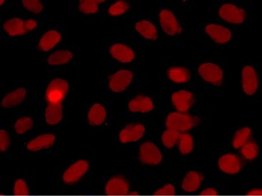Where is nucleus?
Returning <instances> with one entry per match:
<instances>
[{"label": "nucleus", "mask_w": 262, "mask_h": 196, "mask_svg": "<svg viewBox=\"0 0 262 196\" xmlns=\"http://www.w3.org/2000/svg\"><path fill=\"white\" fill-rule=\"evenodd\" d=\"M199 123L197 117L181 112H173L167 117L166 127L168 129L174 130L179 133L186 132L197 126Z\"/></svg>", "instance_id": "f257e3e1"}, {"label": "nucleus", "mask_w": 262, "mask_h": 196, "mask_svg": "<svg viewBox=\"0 0 262 196\" xmlns=\"http://www.w3.org/2000/svg\"><path fill=\"white\" fill-rule=\"evenodd\" d=\"M69 89V85L65 80L57 78L50 83L46 91V99L50 104L62 103Z\"/></svg>", "instance_id": "f03ea898"}, {"label": "nucleus", "mask_w": 262, "mask_h": 196, "mask_svg": "<svg viewBox=\"0 0 262 196\" xmlns=\"http://www.w3.org/2000/svg\"><path fill=\"white\" fill-rule=\"evenodd\" d=\"M139 158L145 164L157 165L161 162L162 155L155 144L146 142L141 146Z\"/></svg>", "instance_id": "7ed1b4c3"}, {"label": "nucleus", "mask_w": 262, "mask_h": 196, "mask_svg": "<svg viewBox=\"0 0 262 196\" xmlns=\"http://www.w3.org/2000/svg\"><path fill=\"white\" fill-rule=\"evenodd\" d=\"M88 168H89V164L86 160H78L70 166V168H67L64 173L63 177H62L64 182L69 185L78 182L88 171Z\"/></svg>", "instance_id": "20e7f679"}, {"label": "nucleus", "mask_w": 262, "mask_h": 196, "mask_svg": "<svg viewBox=\"0 0 262 196\" xmlns=\"http://www.w3.org/2000/svg\"><path fill=\"white\" fill-rule=\"evenodd\" d=\"M128 191L129 184L123 176H114L107 181L105 186V194L107 196H126Z\"/></svg>", "instance_id": "39448f33"}, {"label": "nucleus", "mask_w": 262, "mask_h": 196, "mask_svg": "<svg viewBox=\"0 0 262 196\" xmlns=\"http://www.w3.org/2000/svg\"><path fill=\"white\" fill-rule=\"evenodd\" d=\"M199 74L205 81L218 85L223 79V72L216 64L206 63L201 65L199 69Z\"/></svg>", "instance_id": "423d86ee"}, {"label": "nucleus", "mask_w": 262, "mask_h": 196, "mask_svg": "<svg viewBox=\"0 0 262 196\" xmlns=\"http://www.w3.org/2000/svg\"><path fill=\"white\" fill-rule=\"evenodd\" d=\"M219 14L225 21L233 24L242 23L246 18V12L244 9L230 4L221 6Z\"/></svg>", "instance_id": "0eeeda50"}, {"label": "nucleus", "mask_w": 262, "mask_h": 196, "mask_svg": "<svg viewBox=\"0 0 262 196\" xmlns=\"http://www.w3.org/2000/svg\"><path fill=\"white\" fill-rule=\"evenodd\" d=\"M220 169L228 174H236L242 170V160L235 154H226L218 160Z\"/></svg>", "instance_id": "6e6552de"}, {"label": "nucleus", "mask_w": 262, "mask_h": 196, "mask_svg": "<svg viewBox=\"0 0 262 196\" xmlns=\"http://www.w3.org/2000/svg\"><path fill=\"white\" fill-rule=\"evenodd\" d=\"M258 77L253 67H244L242 71V86L244 92L248 95L255 94L258 89Z\"/></svg>", "instance_id": "1a4fd4ad"}, {"label": "nucleus", "mask_w": 262, "mask_h": 196, "mask_svg": "<svg viewBox=\"0 0 262 196\" xmlns=\"http://www.w3.org/2000/svg\"><path fill=\"white\" fill-rule=\"evenodd\" d=\"M145 133V128L141 123H133L125 127L120 131L119 137L123 144L138 141L143 137Z\"/></svg>", "instance_id": "9d476101"}, {"label": "nucleus", "mask_w": 262, "mask_h": 196, "mask_svg": "<svg viewBox=\"0 0 262 196\" xmlns=\"http://www.w3.org/2000/svg\"><path fill=\"white\" fill-rule=\"evenodd\" d=\"M133 79V74L128 70H120L112 77L110 87L115 92L124 91Z\"/></svg>", "instance_id": "9b49d317"}, {"label": "nucleus", "mask_w": 262, "mask_h": 196, "mask_svg": "<svg viewBox=\"0 0 262 196\" xmlns=\"http://www.w3.org/2000/svg\"><path fill=\"white\" fill-rule=\"evenodd\" d=\"M172 101L178 112L186 113L194 104L195 99L192 93L184 90L174 93L172 96Z\"/></svg>", "instance_id": "f8f14e48"}, {"label": "nucleus", "mask_w": 262, "mask_h": 196, "mask_svg": "<svg viewBox=\"0 0 262 196\" xmlns=\"http://www.w3.org/2000/svg\"><path fill=\"white\" fill-rule=\"evenodd\" d=\"M160 22L164 32L168 35H175L181 32V28L178 25L177 19L169 10L165 9L160 13Z\"/></svg>", "instance_id": "ddd939ff"}, {"label": "nucleus", "mask_w": 262, "mask_h": 196, "mask_svg": "<svg viewBox=\"0 0 262 196\" xmlns=\"http://www.w3.org/2000/svg\"><path fill=\"white\" fill-rule=\"evenodd\" d=\"M206 32L218 44H225L231 38V33L229 29L222 26L209 25L206 27Z\"/></svg>", "instance_id": "4468645a"}, {"label": "nucleus", "mask_w": 262, "mask_h": 196, "mask_svg": "<svg viewBox=\"0 0 262 196\" xmlns=\"http://www.w3.org/2000/svg\"><path fill=\"white\" fill-rule=\"evenodd\" d=\"M110 53L112 57L123 63H129L135 57L134 52L131 48L123 44L113 45L110 48Z\"/></svg>", "instance_id": "2eb2a0df"}, {"label": "nucleus", "mask_w": 262, "mask_h": 196, "mask_svg": "<svg viewBox=\"0 0 262 196\" xmlns=\"http://www.w3.org/2000/svg\"><path fill=\"white\" fill-rule=\"evenodd\" d=\"M128 107L131 112L146 113L153 110L154 104L152 100L148 96L139 95L136 96L129 103Z\"/></svg>", "instance_id": "dca6fc26"}, {"label": "nucleus", "mask_w": 262, "mask_h": 196, "mask_svg": "<svg viewBox=\"0 0 262 196\" xmlns=\"http://www.w3.org/2000/svg\"><path fill=\"white\" fill-rule=\"evenodd\" d=\"M55 136L52 134H43L32 140L27 144V149L32 152H37L40 149H48L54 144Z\"/></svg>", "instance_id": "f3484780"}, {"label": "nucleus", "mask_w": 262, "mask_h": 196, "mask_svg": "<svg viewBox=\"0 0 262 196\" xmlns=\"http://www.w3.org/2000/svg\"><path fill=\"white\" fill-rule=\"evenodd\" d=\"M204 176L197 171H190L187 173L182 183V188L187 192H194L200 187Z\"/></svg>", "instance_id": "a211bd4d"}, {"label": "nucleus", "mask_w": 262, "mask_h": 196, "mask_svg": "<svg viewBox=\"0 0 262 196\" xmlns=\"http://www.w3.org/2000/svg\"><path fill=\"white\" fill-rule=\"evenodd\" d=\"M62 103L50 104L46 111V119L50 125H54L60 122L62 118Z\"/></svg>", "instance_id": "6ab92c4d"}, {"label": "nucleus", "mask_w": 262, "mask_h": 196, "mask_svg": "<svg viewBox=\"0 0 262 196\" xmlns=\"http://www.w3.org/2000/svg\"><path fill=\"white\" fill-rule=\"evenodd\" d=\"M4 29L10 36L25 35L27 33L25 21L19 18L9 19L4 24Z\"/></svg>", "instance_id": "aec40b11"}, {"label": "nucleus", "mask_w": 262, "mask_h": 196, "mask_svg": "<svg viewBox=\"0 0 262 196\" xmlns=\"http://www.w3.org/2000/svg\"><path fill=\"white\" fill-rule=\"evenodd\" d=\"M60 39V34L57 31L52 30L47 32L40 39V49L45 51L51 50L54 46L58 44Z\"/></svg>", "instance_id": "412c9836"}, {"label": "nucleus", "mask_w": 262, "mask_h": 196, "mask_svg": "<svg viewBox=\"0 0 262 196\" xmlns=\"http://www.w3.org/2000/svg\"><path fill=\"white\" fill-rule=\"evenodd\" d=\"M106 118V111L105 108L101 104H94L91 107L88 114V120L90 124L93 126H99L105 121Z\"/></svg>", "instance_id": "4be33fe9"}, {"label": "nucleus", "mask_w": 262, "mask_h": 196, "mask_svg": "<svg viewBox=\"0 0 262 196\" xmlns=\"http://www.w3.org/2000/svg\"><path fill=\"white\" fill-rule=\"evenodd\" d=\"M25 96H26V90L20 88L7 94L3 99L1 105L5 108L14 107L25 100Z\"/></svg>", "instance_id": "5701e85b"}, {"label": "nucleus", "mask_w": 262, "mask_h": 196, "mask_svg": "<svg viewBox=\"0 0 262 196\" xmlns=\"http://www.w3.org/2000/svg\"><path fill=\"white\" fill-rule=\"evenodd\" d=\"M136 30L145 38L149 39H157V30L155 26L149 21H141L136 25Z\"/></svg>", "instance_id": "b1692460"}, {"label": "nucleus", "mask_w": 262, "mask_h": 196, "mask_svg": "<svg viewBox=\"0 0 262 196\" xmlns=\"http://www.w3.org/2000/svg\"><path fill=\"white\" fill-rule=\"evenodd\" d=\"M170 79L176 83H186L190 79V72L183 67H173L168 70Z\"/></svg>", "instance_id": "393cba45"}, {"label": "nucleus", "mask_w": 262, "mask_h": 196, "mask_svg": "<svg viewBox=\"0 0 262 196\" xmlns=\"http://www.w3.org/2000/svg\"><path fill=\"white\" fill-rule=\"evenodd\" d=\"M252 136V130L249 127H244L235 133L234 139H233V146L234 149H241L244 144H247L250 141Z\"/></svg>", "instance_id": "a878e982"}, {"label": "nucleus", "mask_w": 262, "mask_h": 196, "mask_svg": "<svg viewBox=\"0 0 262 196\" xmlns=\"http://www.w3.org/2000/svg\"><path fill=\"white\" fill-rule=\"evenodd\" d=\"M194 139L189 133H181L179 140H178V146L179 151L183 155H187L190 154L194 149Z\"/></svg>", "instance_id": "bb28decb"}, {"label": "nucleus", "mask_w": 262, "mask_h": 196, "mask_svg": "<svg viewBox=\"0 0 262 196\" xmlns=\"http://www.w3.org/2000/svg\"><path fill=\"white\" fill-rule=\"evenodd\" d=\"M72 54L68 51H58L52 54L48 59V62L52 65H59L70 62Z\"/></svg>", "instance_id": "cd10ccee"}, {"label": "nucleus", "mask_w": 262, "mask_h": 196, "mask_svg": "<svg viewBox=\"0 0 262 196\" xmlns=\"http://www.w3.org/2000/svg\"><path fill=\"white\" fill-rule=\"evenodd\" d=\"M259 153L258 145L255 141H249L241 148V154L247 160H254L257 158Z\"/></svg>", "instance_id": "c85d7f7f"}, {"label": "nucleus", "mask_w": 262, "mask_h": 196, "mask_svg": "<svg viewBox=\"0 0 262 196\" xmlns=\"http://www.w3.org/2000/svg\"><path fill=\"white\" fill-rule=\"evenodd\" d=\"M180 133L174 130L168 129L163 133L162 136V141L165 147L170 149L176 145L179 140Z\"/></svg>", "instance_id": "c756f323"}, {"label": "nucleus", "mask_w": 262, "mask_h": 196, "mask_svg": "<svg viewBox=\"0 0 262 196\" xmlns=\"http://www.w3.org/2000/svg\"><path fill=\"white\" fill-rule=\"evenodd\" d=\"M33 124V121L32 118H29V117H23V118L17 120L15 125H14V128H15V131L19 134H23L24 133L26 132L27 131L32 128Z\"/></svg>", "instance_id": "7c9ffc66"}, {"label": "nucleus", "mask_w": 262, "mask_h": 196, "mask_svg": "<svg viewBox=\"0 0 262 196\" xmlns=\"http://www.w3.org/2000/svg\"><path fill=\"white\" fill-rule=\"evenodd\" d=\"M80 10L85 14H94L99 9L96 0H82L80 1Z\"/></svg>", "instance_id": "2f4dec72"}, {"label": "nucleus", "mask_w": 262, "mask_h": 196, "mask_svg": "<svg viewBox=\"0 0 262 196\" xmlns=\"http://www.w3.org/2000/svg\"><path fill=\"white\" fill-rule=\"evenodd\" d=\"M129 7L130 5L128 3L125 2L124 1H118L109 8V13L112 16L121 15V14H124L126 11H128Z\"/></svg>", "instance_id": "473e14b6"}, {"label": "nucleus", "mask_w": 262, "mask_h": 196, "mask_svg": "<svg viewBox=\"0 0 262 196\" xmlns=\"http://www.w3.org/2000/svg\"><path fill=\"white\" fill-rule=\"evenodd\" d=\"M14 194L15 196H27L29 195V189L26 182L22 179L16 181L14 186Z\"/></svg>", "instance_id": "72a5a7b5"}, {"label": "nucleus", "mask_w": 262, "mask_h": 196, "mask_svg": "<svg viewBox=\"0 0 262 196\" xmlns=\"http://www.w3.org/2000/svg\"><path fill=\"white\" fill-rule=\"evenodd\" d=\"M22 4L28 10L36 14L40 13L43 9V4L38 0H24L22 1Z\"/></svg>", "instance_id": "f704fd0d"}, {"label": "nucleus", "mask_w": 262, "mask_h": 196, "mask_svg": "<svg viewBox=\"0 0 262 196\" xmlns=\"http://www.w3.org/2000/svg\"><path fill=\"white\" fill-rule=\"evenodd\" d=\"M10 145V139L7 131L1 130L0 132V150L1 152H5Z\"/></svg>", "instance_id": "c9c22d12"}, {"label": "nucleus", "mask_w": 262, "mask_h": 196, "mask_svg": "<svg viewBox=\"0 0 262 196\" xmlns=\"http://www.w3.org/2000/svg\"><path fill=\"white\" fill-rule=\"evenodd\" d=\"M154 194L155 196H173L176 194V190L173 185L168 184L156 191Z\"/></svg>", "instance_id": "e433bc0d"}, {"label": "nucleus", "mask_w": 262, "mask_h": 196, "mask_svg": "<svg viewBox=\"0 0 262 196\" xmlns=\"http://www.w3.org/2000/svg\"><path fill=\"white\" fill-rule=\"evenodd\" d=\"M25 25L27 32H30L36 28L37 22L33 19H28V20L25 21Z\"/></svg>", "instance_id": "4c0bfd02"}, {"label": "nucleus", "mask_w": 262, "mask_h": 196, "mask_svg": "<svg viewBox=\"0 0 262 196\" xmlns=\"http://www.w3.org/2000/svg\"><path fill=\"white\" fill-rule=\"evenodd\" d=\"M201 196H217L218 192L213 189H207L202 191L200 194Z\"/></svg>", "instance_id": "58836bf2"}, {"label": "nucleus", "mask_w": 262, "mask_h": 196, "mask_svg": "<svg viewBox=\"0 0 262 196\" xmlns=\"http://www.w3.org/2000/svg\"><path fill=\"white\" fill-rule=\"evenodd\" d=\"M262 194V191L261 189H253V190L249 191V193H247L248 196H261Z\"/></svg>", "instance_id": "ea45409f"}, {"label": "nucleus", "mask_w": 262, "mask_h": 196, "mask_svg": "<svg viewBox=\"0 0 262 196\" xmlns=\"http://www.w3.org/2000/svg\"><path fill=\"white\" fill-rule=\"evenodd\" d=\"M130 195L131 196H138L139 195V194L137 192H131V194H130Z\"/></svg>", "instance_id": "a19ab883"}, {"label": "nucleus", "mask_w": 262, "mask_h": 196, "mask_svg": "<svg viewBox=\"0 0 262 196\" xmlns=\"http://www.w3.org/2000/svg\"><path fill=\"white\" fill-rule=\"evenodd\" d=\"M96 1L97 3H102V2H104V1H97V0H96Z\"/></svg>", "instance_id": "79ce46f5"}, {"label": "nucleus", "mask_w": 262, "mask_h": 196, "mask_svg": "<svg viewBox=\"0 0 262 196\" xmlns=\"http://www.w3.org/2000/svg\"><path fill=\"white\" fill-rule=\"evenodd\" d=\"M4 1H3V0H2V1H1V2H0V4H2L3 3H4Z\"/></svg>", "instance_id": "37998d69"}, {"label": "nucleus", "mask_w": 262, "mask_h": 196, "mask_svg": "<svg viewBox=\"0 0 262 196\" xmlns=\"http://www.w3.org/2000/svg\"><path fill=\"white\" fill-rule=\"evenodd\" d=\"M1 196H3L2 195H1Z\"/></svg>", "instance_id": "c03bdc74"}]
</instances>
